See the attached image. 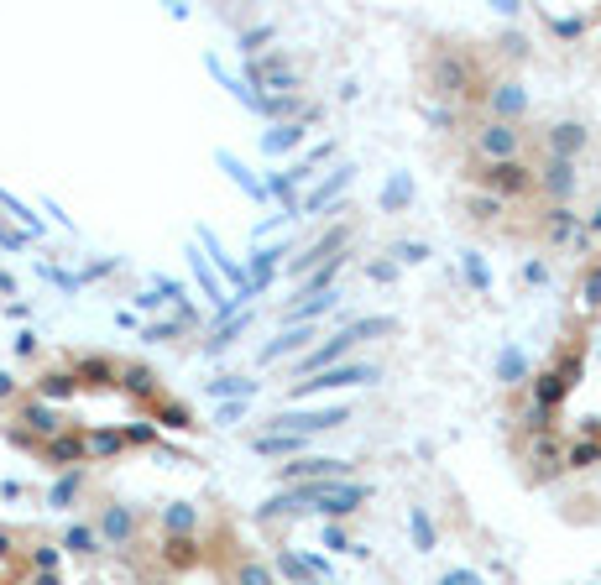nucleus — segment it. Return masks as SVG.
<instances>
[{
	"label": "nucleus",
	"instance_id": "393cba45",
	"mask_svg": "<svg viewBox=\"0 0 601 585\" xmlns=\"http://www.w3.org/2000/svg\"><path fill=\"white\" fill-rule=\"evenodd\" d=\"M79 481H84V476H79V471H74V476H63V481H58V486H53V502H58V507H63V502H68V497H74V491H79Z\"/></svg>",
	"mask_w": 601,
	"mask_h": 585
},
{
	"label": "nucleus",
	"instance_id": "c85d7f7f",
	"mask_svg": "<svg viewBox=\"0 0 601 585\" xmlns=\"http://www.w3.org/2000/svg\"><path fill=\"white\" fill-rule=\"evenodd\" d=\"M0 554H11V533H0Z\"/></svg>",
	"mask_w": 601,
	"mask_h": 585
},
{
	"label": "nucleus",
	"instance_id": "9d476101",
	"mask_svg": "<svg viewBox=\"0 0 601 585\" xmlns=\"http://www.w3.org/2000/svg\"><path fill=\"white\" fill-rule=\"evenodd\" d=\"M21 424H32V434H42V439H58V434H68V429H63V418H58L53 408H42L37 397H32V403H21Z\"/></svg>",
	"mask_w": 601,
	"mask_h": 585
},
{
	"label": "nucleus",
	"instance_id": "0eeeda50",
	"mask_svg": "<svg viewBox=\"0 0 601 585\" xmlns=\"http://www.w3.org/2000/svg\"><path fill=\"white\" fill-rule=\"evenodd\" d=\"M351 382H377V366H335V371H319L314 382H304L298 392H319V387H351Z\"/></svg>",
	"mask_w": 601,
	"mask_h": 585
},
{
	"label": "nucleus",
	"instance_id": "f257e3e1",
	"mask_svg": "<svg viewBox=\"0 0 601 585\" xmlns=\"http://www.w3.org/2000/svg\"><path fill=\"white\" fill-rule=\"evenodd\" d=\"M534 481L601 471V251L581 267L570 319L518 403Z\"/></svg>",
	"mask_w": 601,
	"mask_h": 585
},
{
	"label": "nucleus",
	"instance_id": "f8f14e48",
	"mask_svg": "<svg viewBox=\"0 0 601 585\" xmlns=\"http://www.w3.org/2000/svg\"><path fill=\"white\" fill-rule=\"evenodd\" d=\"M79 392V377L74 371H48L37 387H32V397H74Z\"/></svg>",
	"mask_w": 601,
	"mask_h": 585
},
{
	"label": "nucleus",
	"instance_id": "f3484780",
	"mask_svg": "<svg viewBox=\"0 0 601 585\" xmlns=\"http://www.w3.org/2000/svg\"><path fill=\"white\" fill-rule=\"evenodd\" d=\"M335 272H340V256H335V262H325V267H319L314 277H304V298H314V293H325V288L335 283Z\"/></svg>",
	"mask_w": 601,
	"mask_h": 585
},
{
	"label": "nucleus",
	"instance_id": "bb28decb",
	"mask_svg": "<svg viewBox=\"0 0 601 585\" xmlns=\"http://www.w3.org/2000/svg\"><path fill=\"white\" fill-rule=\"evenodd\" d=\"M157 439V429H147V424H136L131 434H126V444H152Z\"/></svg>",
	"mask_w": 601,
	"mask_h": 585
},
{
	"label": "nucleus",
	"instance_id": "a878e982",
	"mask_svg": "<svg viewBox=\"0 0 601 585\" xmlns=\"http://www.w3.org/2000/svg\"><path fill=\"white\" fill-rule=\"evenodd\" d=\"M215 392H220V397H225V392H241V397H246V392H251V382H241V377H220V382H215Z\"/></svg>",
	"mask_w": 601,
	"mask_h": 585
},
{
	"label": "nucleus",
	"instance_id": "4be33fe9",
	"mask_svg": "<svg viewBox=\"0 0 601 585\" xmlns=\"http://www.w3.org/2000/svg\"><path fill=\"white\" fill-rule=\"evenodd\" d=\"M236 580H241V585H272V570H267V565H257V559H241Z\"/></svg>",
	"mask_w": 601,
	"mask_h": 585
},
{
	"label": "nucleus",
	"instance_id": "aec40b11",
	"mask_svg": "<svg viewBox=\"0 0 601 585\" xmlns=\"http://www.w3.org/2000/svg\"><path fill=\"white\" fill-rule=\"evenodd\" d=\"M298 345H309V330H288L277 345H267L262 356H267V361H277V356H288V350H298Z\"/></svg>",
	"mask_w": 601,
	"mask_h": 585
},
{
	"label": "nucleus",
	"instance_id": "1a4fd4ad",
	"mask_svg": "<svg viewBox=\"0 0 601 585\" xmlns=\"http://www.w3.org/2000/svg\"><path fill=\"white\" fill-rule=\"evenodd\" d=\"M163 565H173V570L199 565V538H189V533H168V538H163Z\"/></svg>",
	"mask_w": 601,
	"mask_h": 585
},
{
	"label": "nucleus",
	"instance_id": "423d86ee",
	"mask_svg": "<svg viewBox=\"0 0 601 585\" xmlns=\"http://www.w3.org/2000/svg\"><path fill=\"white\" fill-rule=\"evenodd\" d=\"M42 455L68 471V465H84V460H89V439H79V434H58V439L42 444Z\"/></svg>",
	"mask_w": 601,
	"mask_h": 585
},
{
	"label": "nucleus",
	"instance_id": "a211bd4d",
	"mask_svg": "<svg viewBox=\"0 0 601 585\" xmlns=\"http://www.w3.org/2000/svg\"><path fill=\"white\" fill-rule=\"evenodd\" d=\"M345 183H351V168H340V173H335V178L325 183V189H314V194L304 199V209H309V215H314V209H319V204H325V199H330L335 189H345Z\"/></svg>",
	"mask_w": 601,
	"mask_h": 585
},
{
	"label": "nucleus",
	"instance_id": "f03ea898",
	"mask_svg": "<svg viewBox=\"0 0 601 585\" xmlns=\"http://www.w3.org/2000/svg\"><path fill=\"white\" fill-rule=\"evenodd\" d=\"M351 408H319V413H277L272 424L277 434H319V429H340Z\"/></svg>",
	"mask_w": 601,
	"mask_h": 585
},
{
	"label": "nucleus",
	"instance_id": "cd10ccee",
	"mask_svg": "<svg viewBox=\"0 0 601 585\" xmlns=\"http://www.w3.org/2000/svg\"><path fill=\"white\" fill-rule=\"evenodd\" d=\"M11 392H16V382L6 377V371H0V403H6V397H11Z\"/></svg>",
	"mask_w": 601,
	"mask_h": 585
},
{
	"label": "nucleus",
	"instance_id": "9b49d317",
	"mask_svg": "<svg viewBox=\"0 0 601 585\" xmlns=\"http://www.w3.org/2000/svg\"><path fill=\"white\" fill-rule=\"evenodd\" d=\"M100 533L115 538V544H131V538H136V518H131L126 507H105L100 512Z\"/></svg>",
	"mask_w": 601,
	"mask_h": 585
},
{
	"label": "nucleus",
	"instance_id": "412c9836",
	"mask_svg": "<svg viewBox=\"0 0 601 585\" xmlns=\"http://www.w3.org/2000/svg\"><path fill=\"white\" fill-rule=\"evenodd\" d=\"M298 142H304V126H277L267 136V152H283V147H298Z\"/></svg>",
	"mask_w": 601,
	"mask_h": 585
},
{
	"label": "nucleus",
	"instance_id": "dca6fc26",
	"mask_svg": "<svg viewBox=\"0 0 601 585\" xmlns=\"http://www.w3.org/2000/svg\"><path fill=\"white\" fill-rule=\"evenodd\" d=\"M121 444H126V434L95 429V434H89V460H100V455H121Z\"/></svg>",
	"mask_w": 601,
	"mask_h": 585
},
{
	"label": "nucleus",
	"instance_id": "ddd939ff",
	"mask_svg": "<svg viewBox=\"0 0 601 585\" xmlns=\"http://www.w3.org/2000/svg\"><path fill=\"white\" fill-rule=\"evenodd\" d=\"M147 413H157V418H163L168 429H194V413L183 408V403H173V397H157V403H152Z\"/></svg>",
	"mask_w": 601,
	"mask_h": 585
},
{
	"label": "nucleus",
	"instance_id": "6e6552de",
	"mask_svg": "<svg viewBox=\"0 0 601 585\" xmlns=\"http://www.w3.org/2000/svg\"><path fill=\"white\" fill-rule=\"evenodd\" d=\"M351 345H356V335H351V330H340L330 345L309 350V356H304V371H335V361H340V356H351Z\"/></svg>",
	"mask_w": 601,
	"mask_h": 585
},
{
	"label": "nucleus",
	"instance_id": "20e7f679",
	"mask_svg": "<svg viewBox=\"0 0 601 585\" xmlns=\"http://www.w3.org/2000/svg\"><path fill=\"white\" fill-rule=\"evenodd\" d=\"M277 476H283V481H298V486H309V481H340V476H345V460L304 455V460H293V465H277Z\"/></svg>",
	"mask_w": 601,
	"mask_h": 585
},
{
	"label": "nucleus",
	"instance_id": "2eb2a0df",
	"mask_svg": "<svg viewBox=\"0 0 601 585\" xmlns=\"http://www.w3.org/2000/svg\"><path fill=\"white\" fill-rule=\"evenodd\" d=\"M262 84H293V68H288V58H262L257 68H251Z\"/></svg>",
	"mask_w": 601,
	"mask_h": 585
},
{
	"label": "nucleus",
	"instance_id": "39448f33",
	"mask_svg": "<svg viewBox=\"0 0 601 585\" xmlns=\"http://www.w3.org/2000/svg\"><path fill=\"white\" fill-rule=\"evenodd\" d=\"M121 392H131L142 408H152L157 397H163V387H157V377H152V366H136V361L121 366Z\"/></svg>",
	"mask_w": 601,
	"mask_h": 585
},
{
	"label": "nucleus",
	"instance_id": "5701e85b",
	"mask_svg": "<svg viewBox=\"0 0 601 585\" xmlns=\"http://www.w3.org/2000/svg\"><path fill=\"white\" fill-rule=\"evenodd\" d=\"M272 256H277V251H262L257 262H251V288H267V277H272Z\"/></svg>",
	"mask_w": 601,
	"mask_h": 585
},
{
	"label": "nucleus",
	"instance_id": "7ed1b4c3",
	"mask_svg": "<svg viewBox=\"0 0 601 585\" xmlns=\"http://www.w3.org/2000/svg\"><path fill=\"white\" fill-rule=\"evenodd\" d=\"M68 371L79 377V387H95V392L121 387V361H110V356H79Z\"/></svg>",
	"mask_w": 601,
	"mask_h": 585
},
{
	"label": "nucleus",
	"instance_id": "b1692460",
	"mask_svg": "<svg viewBox=\"0 0 601 585\" xmlns=\"http://www.w3.org/2000/svg\"><path fill=\"white\" fill-rule=\"evenodd\" d=\"M68 549H74V554H95V533H89V528H68Z\"/></svg>",
	"mask_w": 601,
	"mask_h": 585
},
{
	"label": "nucleus",
	"instance_id": "4468645a",
	"mask_svg": "<svg viewBox=\"0 0 601 585\" xmlns=\"http://www.w3.org/2000/svg\"><path fill=\"white\" fill-rule=\"evenodd\" d=\"M304 450V434H262L257 439V455H298Z\"/></svg>",
	"mask_w": 601,
	"mask_h": 585
},
{
	"label": "nucleus",
	"instance_id": "6ab92c4d",
	"mask_svg": "<svg viewBox=\"0 0 601 585\" xmlns=\"http://www.w3.org/2000/svg\"><path fill=\"white\" fill-rule=\"evenodd\" d=\"M163 523H168V533H194V528H199L194 507H183V502H178V507H168V518H163Z\"/></svg>",
	"mask_w": 601,
	"mask_h": 585
}]
</instances>
